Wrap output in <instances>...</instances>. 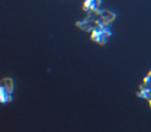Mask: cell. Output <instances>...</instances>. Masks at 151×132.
Listing matches in <instances>:
<instances>
[{
    "mask_svg": "<svg viewBox=\"0 0 151 132\" xmlns=\"http://www.w3.org/2000/svg\"><path fill=\"white\" fill-rule=\"evenodd\" d=\"M13 99V80L3 78L0 80V103H9Z\"/></svg>",
    "mask_w": 151,
    "mask_h": 132,
    "instance_id": "6da1fadb",
    "label": "cell"
},
{
    "mask_svg": "<svg viewBox=\"0 0 151 132\" xmlns=\"http://www.w3.org/2000/svg\"><path fill=\"white\" fill-rule=\"evenodd\" d=\"M90 34H92V35H90L92 41L96 42V44H100V45H105L106 41H108V38L112 37L111 26H100V25H97Z\"/></svg>",
    "mask_w": 151,
    "mask_h": 132,
    "instance_id": "7a4b0ae2",
    "label": "cell"
},
{
    "mask_svg": "<svg viewBox=\"0 0 151 132\" xmlns=\"http://www.w3.org/2000/svg\"><path fill=\"white\" fill-rule=\"evenodd\" d=\"M100 3H102L100 0H99V1H97V0H86V1L83 3V10H86L87 13H89V12H97Z\"/></svg>",
    "mask_w": 151,
    "mask_h": 132,
    "instance_id": "3957f363",
    "label": "cell"
},
{
    "mask_svg": "<svg viewBox=\"0 0 151 132\" xmlns=\"http://www.w3.org/2000/svg\"><path fill=\"white\" fill-rule=\"evenodd\" d=\"M150 80H151V73H148L147 77L142 80V83H141L139 89H141V90H150Z\"/></svg>",
    "mask_w": 151,
    "mask_h": 132,
    "instance_id": "277c9868",
    "label": "cell"
},
{
    "mask_svg": "<svg viewBox=\"0 0 151 132\" xmlns=\"http://www.w3.org/2000/svg\"><path fill=\"white\" fill-rule=\"evenodd\" d=\"M137 96L138 97H142V99H147V102L150 103V90H141V89H138Z\"/></svg>",
    "mask_w": 151,
    "mask_h": 132,
    "instance_id": "5b68a950",
    "label": "cell"
}]
</instances>
